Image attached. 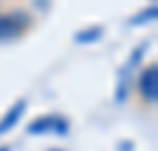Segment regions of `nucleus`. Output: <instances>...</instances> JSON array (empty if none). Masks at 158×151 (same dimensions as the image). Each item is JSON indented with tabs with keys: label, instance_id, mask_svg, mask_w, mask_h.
<instances>
[{
	"label": "nucleus",
	"instance_id": "nucleus-1",
	"mask_svg": "<svg viewBox=\"0 0 158 151\" xmlns=\"http://www.w3.org/2000/svg\"><path fill=\"white\" fill-rule=\"evenodd\" d=\"M31 24H33L31 14L24 12V10L0 14V43H10V40L21 38L31 28Z\"/></svg>",
	"mask_w": 158,
	"mask_h": 151
},
{
	"label": "nucleus",
	"instance_id": "nucleus-2",
	"mask_svg": "<svg viewBox=\"0 0 158 151\" xmlns=\"http://www.w3.org/2000/svg\"><path fill=\"white\" fill-rule=\"evenodd\" d=\"M69 120L61 113H45V116H38L35 120L26 125L28 135H57V137H64L69 132Z\"/></svg>",
	"mask_w": 158,
	"mask_h": 151
},
{
	"label": "nucleus",
	"instance_id": "nucleus-3",
	"mask_svg": "<svg viewBox=\"0 0 158 151\" xmlns=\"http://www.w3.org/2000/svg\"><path fill=\"white\" fill-rule=\"evenodd\" d=\"M137 90H139V94H142L144 102L156 104V99H158V64L156 61H151L144 71L139 73Z\"/></svg>",
	"mask_w": 158,
	"mask_h": 151
},
{
	"label": "nucleus",
	"instance_id": "nucleus-4",
	"mask_svg": "<svg viewBox=\"0 0 158 151\" xmlns=\"http://www.w3.org/2000/svg\"><path fill=\"white\" fill-rule=\"evenodd\" d=\"M26 106H28L26 99H17V102H14V104L10 106L2 116H0V137H2V135H7L14 125L19 123V118L24 116V111H26Z\"/></svg>",
	"mask_w": 158,
	"mask_h": 151
},
{
	"label": "nucleus",
	"instance_id": "nucleus-5",
	"mask_svg": "<svg viewBox=\"0 0 158 151\" xmlns=\"http://www.w3.org/2000/svg\"><path fill=\"white\" fill-rule=\"evenodd\" d=\"M102 36H104V26H85V28H80V31L73 36V40L80 43V45H87V43L102 40Z\"/></svg>",
	"mask_w": 158,
	"mask_h": 151
},
{
	"label": "nucleus",
	"instance_id": "nucleus-6",
	"mask_svg": "<svg viewBox=\"0 0 158 151\" xmlns=\"http://www.w3.org/2000/svg\"><path fill=\"white\" fill-rule=\"evenodd\" d=\"M156 14H158V7H156V5H151V7H144V10H142V12H139L137 17H132V19H130V24H132V26H139V24L153 21V19H156Z\"/></svg>",
	"mask_w": 158,
	"mask_h": 151
},
{
	"label": "nucleus",
	"instance_id": "nucleus-7",
	"mask_svg": "<svg viewBox=\"0 0 158 151\" xmlns=\"http://www.w3.org/2000/svg\"><path fill=\"white\" fill-rule=\"evenodd\" d=\"M132 149H135V146L127 144V142H125V144H120V151H132Z\"/></svg>",
	"mask_w": 158,
	"mask_h": 151
},
{
	"label": "nucleus",
	"instance_id": "nucleus-8",
	"mask_svg": "<svg viewBox=\"0 0 158 151\" xmlns=\"http://www.w3.org/2000/svg\"><path fill=\"white\" fill-rule=\"evenodd\" d=\"M0 151H10V149H7V146H2V149H0Z\"/></svg>",
	"mask_w": 158,
	"mask_h": 151
},
{
	"label": "nucleus",
	"instance_id": "nucleus-9",
	"mask_svg": "<svg viewBox=\"0 0 158 151\" xmlns=\"http://www.w3.org/2000/svg\"><path fill=\"white\" fill-rule=\"evenodd\" d=\"M50 151H61V149H50Z\"/></svg>",
	"mask_w": 158,
	"mask_h": 151
}]
</instances>
